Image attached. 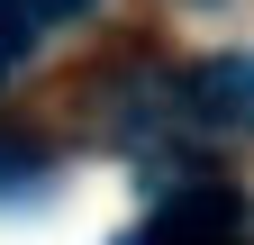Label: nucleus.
<instances>
[{"mask_svg":"<svg viewBox=\"0 0 254 245\" xmlns=\"http://www.w3.org/2000/svg\"><path fill=\"white\" fill-rule=\"evenodd\" d=\"M254 218L245 200L227 191V182H182V191H164L145 209V227H127L118 245H245Z\"/></svg>","mask_w":254,"mask_h":245,"instance_id":"obj_1","label":"nucleus"},{"mask_svg":"<svg viewBox=\"0 0 254 245\" xmlns=\"http://www.w3.org/2000/svg\"><path fill=\"white\" fill-rule=\"evenodd\" d=\"M182 100L209 118V127H236V136H254V55H218V64H200L182 82Z\"/></svg>","mask_w":254,"mask_h":245,"instance_id":"obj_2","label":"nucleus"},{"mask_svg":"<svg viewBox=\"0 0 254 245\" xmlns=\"http://www.w3.org/2000/svg\"><path fill=\"white\" fill-rule=\"evenodd\" d=\"M27 46H37V27H27V9H18V0H0V82H9V73L27 64Z\"/></svg>","mask_w":254,"mask_h":245,"instance_id":"obj_3","label":"nucleus"},{"mask_svg":"<svg viewBox=\"0 0 254 245\" xmlns=\"http://www.w3.org/2000/svg\"><path fill=\"white\" fill-rule=\"evenodd\" d=\"M18 9H27V27H46V18H82L91 0H18Z\"/></svg>","mask_w":254,"mask_h":245,"instance_id":"obj_4","label":"nucleus"}]
</instances>
